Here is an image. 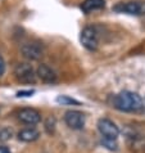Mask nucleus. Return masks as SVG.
Listing matches in <instances>:
<instances>
[{
  "label": "nucleus",
  "mask_w": 145,
  "mask_h": 153,
  "mask_svg": "<svg viewBox=\"0 0 145 153\" xmlns=\"http://www.w3.org/2000/svg\"><path fill=\"white\" fill-rule=\"evenodd\" d=\"M80 40H81V44L87 50H90V52L96 50L98 46H99V35H98V31L95 30V27H91V26L85 27L81 31Z\"/></svg>",
  "instance_id": "nucleus-5"
},
{
  "label": "nucleus",
  "mask_w": 145,
  "mask_h": 153,
  "mask_svg": "<svg viewBox=\"0 0 145 153\" xmlns=\"http://www.w3.org/2000/svg\"><path fill=\"white\" fill-rule=\"evenodd\" d=\"M14 76L21 84H33L36 81V72L28 63H18L14 68Z\"/></svg>",
  "instance_id": "nucleus-3"
},
{
  "label": "nucleus",
  "mask_w": 145,
  "mask_h": 153,
  "mask_svg": "<svg viewBox=\"0 0 145 153\" xmlns=\"http://www.w3.org/2000/svg\"><path fill=\"white\" fill-rule=\"evenodd\" d=\"M113 10L117 13H126L131 16H144L145 14V1L134 0V1L118 3L113 7Z\"/></svg>",
  "instance_id": "nucleus-2"
},
{
  "label": "nucleus",
  "mask_w": 145,
  "mask_h": 153,
  "mask_svg": "<svg viewBox=\"0 0 145 153\" xmlns=\"http://www.w3.org/2000/svg\"><path fill=\"white\" fill-rule=\"evenodd\" d=\"M39 137H40V133L35 127H26V129H22L18 133V139L24 143L35 142V140L39 139Z\"/></svg>",
  "instance_id": "nucleus-10"
},
{
  "label": "nucleus",
  "mask_w": 145,
  "mask_h": 153,
  "mask_svg": "<svg viewBox=\"0 0 145 153\" xmlns=\"http://www.w3.org/2000/svg\"><path fill=\"white\" fill-rule=\"evenodd\" d=\"M64 122L72 130H81L85 126V114L80 111H67L64 114Z\"/></svg>",
  "instance_id": "nucleus-7"
},
{
  "label": "nucleus",
  "mask_w": 145,
  "mask_h": 153,
  "mask_svg": "<svg viewBox=\"0 0 145 153\" xmlns=\"http://www.w3.org/2000/svg\"><path fill=\"white\" fill-rule=\"evenodd\" d=\"M36 76H39V79L41 81H44L46 84H54V82H57V80H58V76L55 74V71L52 67H49L48 65H44V63L37 67Z\"/></svg>",
  "instance_id": "nucleus-9"
},
{
  "label": "nucleus",
  "mask_w": 145,
  "mask_h": 153,
  "mask_svg": "<svg viewBox=\"0 0 145 153\" xmlns=\"http://www.w3.org/2000/svg\"><path fill=\"white\" fill-rule=\"evenodd\" d=\"M21 52H22V56L30 61H39L44 56V45L39 41L26 42L22 45Z\"/></svg>",
  "instance_id": "nucleus-6"
},
{
  "label": "nucleus",
  "mask_w": 145,
  "mask_h": 153,
  "mask_svg": "<svg viewBox=\"0 0 145 153\" xmlns=\"http://www.w3.org/2000/svg\"><path fill=\"white\" fill-rule=\"evenodd\" d=\"M113 105L121 112H139L144 108V100L134 91L123 90L114 97Z\"/></svg>",
  "instance_id": "nucleus-1"
},
{
  "label": "nucleus",
  "mask_w": 145,
  "mask_h": 153,
  "mask_svg": "<svg viewBox=\"0 0 145 153\" xmlns=\"http://www.w3.org/2000/svg\"><path fill=\"white\" fill-rule=\"evenodd\" d=\"M33 94V90H26V91H19L17 97H30Z\"/></svg>",
  "instance_id": "nucleus-15"
},
{
  "label": "nucleus",
  "mask_w": 145,
  "mask_h": 153,
  "mask_svg": "<svg viewBox=\"0 0 145 153\" xmlns=\"http://www.w3.org/2000/svg\"><path fill=\"white\" fill-rule=\"evenodd\" d=\"M98 130H99V133L101 134L104 140H113V142H116L119 135L118 126L113 121H110L109 118H100L98 121Z\"/></svg>",
  "instance_id": "nucleus-4"
},
{
  "label": "nucleus",
  "mask_w": 145,
  "mask_h": 153,
  "mask_svg": "<svg viewBox=\"0 0 145 153\" xmlns=\"http://www.w3.org/2000/svg\"><path fill=\"white\" fill-rule=\"evenodd\" d=\"M57 102H58V103H62V104H80L77 100L72 99V98H68L67 95L58 97L57 98Z\"/></svg>",
  "instance_id": "nucleus-12"
},
{
  "label": "nucleus",
  "mask_w": 145,
  "mask_h": 153,
  "mask_svg": "<svg viewBox=\"0 0 145 153\" xmlns=\"http://www.w3.org/2000/svg\"><path fill=\"white\" fill-rule=\"evenodd\" d=\"M18 120L24 125H36L41 121V114L33 108H22L18 112Z\"/></svg>",
  "instance_id": "nucleus-8"
},
{
  "label": "nucleus",
  "mask_w": 145,
  "mask_h": 153,
  "mask_svg": "<svg viewBox=\"0 0 145 153\" xmlns=\"http://www.w3.org/2000/svg\"><path fill=\"white\" fill-rule=\"evenodd\" d=\"M0 153H10V151L8 149L7 147H4V146H0Z\"/></svg>",
  "instance_id": "nucleus-16"
},
{
  "label": "nucleus",
  "mask_w": 145,
  "mask_h": 153,
  "mask_svg": "<svg viewBox=\"0 0 145 153\" xmlns=\"http://www.w3.org/2000/svg\"><path fill=\"white\" fill-rule=\"evenodd\" d=\"M4 72H5V62H4L3 57L0 56V77L4 75Z\"/></svg>",
  "instance_id": "nucleus-14"
},
{
  "label": "nucleus",
  "mask_w": 145,
  "mask_h": 153,
  "mask_svg": "<svg viewBox=\"0 0 145 153\" xmlns=\"http://www.w3.org/2000/svg\"><path fill=\"white\" fill-rule=\"evenodd\" d=\"M12 137V130L9 129H3L0 131V140L1 142H7V140H9Z\"/></svg>",
  "instance_id": "nucleus-13"
},
{
  "label": "nucleus",
  "mask_w": 145,
  "mask_h": 153,
  "mask_svg": "<svg viewBox=\"0 0 145 153\" xmlns=\"http://www.w3.org/2000/svg\"><path fill=\"white\" fill-rule=\"evenodd\" d=\"M104 7H105L104 0H85V1L81 4V9H82L85 13H90V12H94V10L103 9Z\"/></svg>",
  "instance_id": "nucleus-11"
}]
</instances>
